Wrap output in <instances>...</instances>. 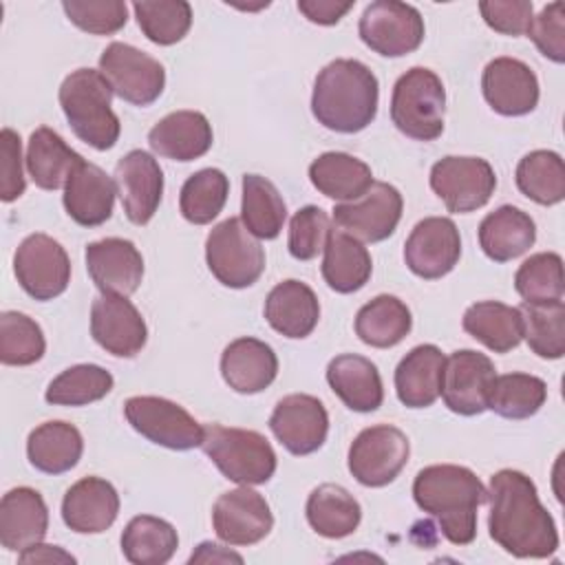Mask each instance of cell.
I'll return each mask as SVG.
<instances>
[{
    "instance_id": "cell-38",
    "label": "cell",
    "mask_w": 565,
    "mask_h": 565,
    "mask_svg": "<svg viewBox=\"0 0 565 565\" xmlns=\"http://www.w3.org/2000/svg\"><path fill=\"white\" fill-rule=\"evenodd\" d=\"M413 327L411 309L391 294H380L360 307L355 316V335L373 349H391L399 344Z\"/></svg>"
},
{
    "instance_id": "cell-46",
    "label": "cell",
    "mask_w": 565,
    "mask_h": 565,
    "mask_svg": "<svg viewBox=\"0 0 565 565\" xmlns=\"http://www.w3.org/2000/svg\"><path fill=\"white\" fill-rule=\"evenodd\" d=\"M141 33L159 46L181 42L192 26V7L185 0H141L132 2Z\"/></svg>"
},
{
    "instance_id": "cell-44",
    "label": "cell",
    "mask_w": 565,
    "mask_h": 565,
    "mask_svg": "<svg viewBox=\"0 0 565 565\" xmlns=\"http://www.w3.org/2000/svg\"><path fill=\"white\" fill-rule=\"evenodd\" d=\"M113 375L99 364H75L64 369L46 386L44 399L53 406H86L113 391Z\"/></svg>"
},
{
    "instance_id": "cell-12",
    "label": "cell",
    "mask_w": 565,
    "mask_h": 565,
    "mask_svg": "<svg viewBox=\"0 0 565 565\" xmlns=\"http://www.w3.org/2000/svg\"><path fill=\"white\" fill-rule=\"evenodd\" d=\"M430 188L448 212L468 214L490 201L497 188V174L481 157L448 154L433 163Z\"/></svg>"
},
{
    "instance_id": "cell-10",
    "label": "cell",
    "mask_w": 565,
    "mask_h": 565,
    "mask_svg": "<svg viewBox=\"0 0 565 565\" xmlns=\"http://www.w3.org/2000/svg\"><path fill=\"white\" fill-rule=\"evenodd\" d=\"M99 73L113 93L132 106H150L161 97L166 86L161 62L126 42H110L102 51Z\"/></svg>"
},
{
    "instance_id": "cell-32",
    "label": "cell",
    "mask_w": 565,
    "mask_h": 565,
    "mask_svg": "<svg viewBox=\"0 0 565 565\" xmlns=\"http://www.w3.org/2000/svg\"><path fill=\"white\" fill-rule=\"evenodd\" d=\"M84 452L82 433L62 419L40 424L29 433L26 457L29 463L44 475H64L77 466Z\"/></svg>"
},
{
    "instance_id": "cell-13",
    "label": "cell",
    "mask_w": 565,
    "mask_h": 565,
    "mask_svg": "<svg viewBox=\"0 0 565 565\" xmlns=\"http://www.w3.org/2000/svg\"><path fill=\"white\" fill-rule=\"evenodd\" d=\"M18 285L35 300L62 296L71 282V258L49 234H29L13 254Z\"/></svg>"
},
{
    "instance_id": "cell-27",
    "label": "cell",
    "mask_w": 565,
    "mask_h": 565,
    "mask_svg": "<svg viewBox=\"0 0 565 565\" xmlns=\"http://www.w3.org/2000/svg\"><path fill=\"white\" fill-rule=\"evenodd\" d=\"M49 508L42 494L29 486L9 490L0 501V545L22 552L46 536Z\"/></svg>"
},
{
    "instance_id": "cell-5",
    "label": "cell",
    "mask_w": 565,
    "mask_h": 565,
    "mask_svg": "<svg viewBox=\"0 0 565 565\" xmlns=\"http://www.w3.org/2000/svg\"><path fill=\"white\" fill-rule=\"evenodd\" d=\"M201 448L218 472L238 486L267 483L276 472V452L258 430L207 424Z\"/></svg>"
},
{
    "instance_id": "cell-33",
    "label": "cell",
    "mask_w": 565,
    "mask_h": 565,
    "mask_svg": "<svg viewBox=\"0 0 565 565\" xmlns=\"http://www.w3.org/2000/svg\"><path fill=\"white\" fill-rule=\"evenodd\" d=\"M309 181L320 194L351 203L373 185V172L369 163L349 152H322L309 166Z\"/></svg>"
},
{
    "instance_id": "cell-25",
    "label": "cell",
    "mask_w": 565,
    "mask_h": 565,
    "mask_svg": "<svg viewBox=\"0 0 565 565\" xmlns=\"http://www.w3.org/2000/svg\"><path fill=\"white\" fill-rule=\"evenodd\" d=\"M221 375L232 391L254 395L276 380L278 358L274 349L258 338H236L221 353Z\"/></svg>"
},
{
    "instance_id": "cell-19",
    "label": "cell",
    "mask_w": 565,
    "mask_h": 565,
    "mask_svg": "<svg viewBox=\"0 0 565 565\" xmlns=\"http://www.w3.org/2000/svg\"><path fill=\"white\" fill-rule=\"evenodd\" d=\"M212 527L227 545H254L271 532L274 514L263 494L241 486L214 501Z\"/></svg>"
},
{
    "instance_id": "cell-26",
    "label": "cell",
    "mask_w": 565,
    "mask_h": 565,
    "mask_svg": "<svg viewBox=\"0 0 565 565\" xmlns=\"http://www.w3.org/2000/svg\"><path fill=\"white\" fill-rule=\"evenodd\" d=\"M212 124L199 110H174L148 132L152 152L172 161H194L212 148Z\"/></svg>"
},
{
    "instance_id": "cell-35",
    "label": "cell",
    "mask_w": 565,
    "mask_h": 565,
    "mask_svg": "<svg viewBox=\"0 0 565 565\" xmlns=\"http://www.w3.org/2000/svg\"><path fill=\"white\" fill-rule=\"evenodd\" d=\"M461 327L468 335L494 353H508L523 340V318L519 307L499 300H481L463 311Z\"/></svg>"
},
{
    "instance_id": "cell-34",
    "label": "cell",
    "mask_w": 565,
    "mask_h": 565,
    "mask_svg": "<svg viewBox=\"0 0 565 565\" xmlns=\"http://www.w3.org/2000/svg\"><path fill=\"white\" fill-rule=\"evenodd\" d=\"M322 258V278L338 294L360 291L373 271V260L362 241L342 230H331Z\"/></svg>"
},
{
    "instance_id": "cell-23",
    "label": "cell",
    "mask_w": 565,
    "mask_h": 565,
    "mask_svg": "<svg viewBox=\"0 0 565 565\" xmlns=\"http://www.w3.org/2000/svg\"><path fill=\"white\" fill-rule=\"evenodd\" d=\"M117 185L99 166L79 161L64 185V210L82 227H97L113 216Z\"/></svg>"
},
{
    "instance_id": "cell-30",
    "label": "cell",
    "mask_w": 565,
    "mask_h": 565,
    "mask_svg": "<svg viewBox=\"0 0 565 565\" xmlns=\"http://www.w3.org/2000/svg\"><path fill=\"white\" fill-rule=\"evenodd\" d=\"M446 355L435 344L411 349L395 369V393L406 408H428L441 393Z\"/></svg>"
},
{
    "instance_id": "cell-52",
    "label": "cell",
    "mask_w": 565,
    "mask_h": 565,
    "mask_svg": "<svg viewBox=\"0 0 565 565\" xmlns=\"http://www.w3.org/2000/svg\"><path fill=\"white\" fill-rule=\"evenodd\" d=\"M483 22L503 35H525L532 22V2L530 0H483L479 2Z\"/></svg>"
},
{
    "instance_id": "cell-43",
    "label": "cell",
    "mask_w": 565,
    "mask_h": 565,
    "mask_svg": "<svg viewBox=\"0 0 565 565\" xmlns=\"http://www.w3.org/2000/svg\"><path fill=\"white\" fill-rule=\"evenodd\" d=\"M230 179L218 168H203L185 179L179 194V210L188 223L207 225L225 207Z\"/></svg>"
},
{
    "instance_id": "cell-40",
    "label": "cell",
    "mask_w": 565,
    "mask_h": 565,
    "mask_svg": "<svg viewBox=\"0 0 565 565\" xmlns=\"http://www.w3.org/2000/svg\"><path fill=\"white\" fill-rule=\"evenodd\" d=\"M287 205L278 188L260 174H243L241 221L256 238L271 241L282 232Z\"/></svg>"
},
{
    "instance_id": "cell-47",
    "label": "cell",
    "mask_w": 565,
    "mask_h": 565,
    "mask_svg": "<svg viewBox=\"0 0 565 565\" xmlns=\"http://www.w3.org/2000/svg\"><path fill=\"white\" fill-rule=\"evenodd\" d=\"M514 289L523 302L541 305L563 300L565 278L563 258L556 252L532 254L514 274Z\"/></svg>"
},
{
    "instance_id": "cell-3",
    "label": "cell",
    "mask_w": 565,
    "mask_h": 565,
    "mask_svg": "<svg viewBox=\"0 0 565 565\" xmlns=\"http://www.w3.org/2000/svg\"><path fill=\"white\" fill-rule=\"evenodd\" d=\"M377 99L380 84L373 71L360 60L340 57L316 75L311 113L327 130L353 135L375 119Z\"/></svg>"
},
{
    "instance_id": "cell-28",
    "label": "cell",
    "mask_w": 565,
    "mask_h": 565,
    "mask_svg": "<svg viewBox=\"0 0 565 565\" xmlns=\"http://www.w3.org/2000/svg\"><path fill=\"white\" fill-rule=\"evenodd\" d=\"M265 320L285 338L311 335L320 320V302L307 282L296 278L278 282L265 298Z\"/></svg>"
},
{
    "instance_id": "cell-4",
    "label": "cell",
    "mask_w": 565,
    "mask_h": 565,
    "mask_svg": "<svg viewBox=\"0 0 565 565\" xmlns=\"http://www.w3.org/2000/svg\"><path fill=\"white\" fill-rule=\"evenodd\" d=\"M113 88L95 68L68 73L60 86V106L77 139L95 150H110L121 132L113 110Z\"/></svg>"
},
{
    "instance_id": "cell-49",
    "label": "cell",
    "mask_w": 565,
    "mask_h": 565,
    "mask_svg": "<svg viewBox=\"0 0 565 565\" xmlns=\"http://www.w3.org/2000/svg\"><path fill=\"white\" fill-rule=\"evenodd\" d=\"M66 18L90 35H113L128 22V7L121 0H64Z\"/></svg>"
},
{
    "instance_id": "cell-42",
    "label": "cell",
    "mask_w": 565,
    "mask_h": 565,
    "mask_svg": "<svg viewBox=\"0 0 565 565\" xmlns=\"http://www.w3.org/2000/svg\"><path fill=\"white\" fill-rule=\"evenodd\" d=\"M547 399V384L530 373L497 375L488 395V408L505 419H527Z\"/></svg>"
},
{
    "instance_id": "cell-41",
    "label": "cell",
    "mask_w": 565,
    "mask_h": 565,
    "mask_svg": "<svg viewBox=\"0 0 565 565\" xmlns=\"http://www.w3.org/2000/svg\"><path fill=\"white\" fill-rule=\"evenodd\" d=\"M516 188L539 205H556L565 199V163L554 150L527 152L514 172Z\"/></svg>"
},
{
    "instance_id": "cell-18",
    "label": "cell",
    "mask_w": 565,
    "mask_h": 565,
    "mask_svg": "<svg viewBox=\"0 0 565 565\" xmlns=\"http://www.w3.org/2000/svg\"><path fill=\"white\" fill-rule=\"evenodd\" d=\"M90 335L106 353L135 358L146 347L148 327L126 296L102 294L90 305Z\"/></svg>"
},
{
    "instance_id": "cell-39",
    "label": "cell",
    "mask_w": 565,
    "mask_h": 565,
    "mask_svg": "<svg viewBox=\"0 0 565 565\" xmlns=\"http://www.w3.org/2000/svg\"><path fill=\"white\" fill-rule=\"evenodd\" d=\"M179 547V534L172 523L152 514H139L121 532V554L132 565H163Z\"/></svg>"
},
{
    "instance_id": "cell-22",
    "label": "cell",
    "mask_w": 565,
    "mask_h": 565,
    "mask_svg": "<svg viewBox=\"0 0 565 565\" xmlns=\"http://www.w3.org/2000/svg\"><path fill=\"white\" fill-rule=\"evenodd\" d=\"M86 269L102 294L130 296L143 278V256L132 241L102 238L86 245Z\"/></svg>"
},
{
    "instance_id": "cell-20",
    "label": "cell",
    "mask_w": 565,
    "mask_h": 565,
    "mask_svg": "<svg viewBox=\"0 0 565 565\" xmlns=\"http://www.w3.org/2000/svg\"><path fill=\"white\" fill-rule=\"evenodd\" d=\"M115 185L130 223L146 225L163 196V170L146 150H130L115 166Z\"/></svg>"
},
{
    "instance_id": "cell-37",
    "label": "cell",
    "mask_w": 565,
    "mask_h": 565,
    "mask_svg": "<svg viewBox=\"0 0 565 565\" xmlns=\"http://www.w3.org/2000/svg\"><path fill=\"white\" fill-rule=\"evenodd\" d=\"M305 512L311 530L324 539H344L353 534L362 521L358 499L338 483H322L313 488Z\"/></svg>"
},
{
    "instance_id": "cell-7",
    "label": "cell",
    "mask_w": 565,
    "mask_h": 565,
    "mask_svg": "<svg viewBox=\"0 0 565 565\" xmlns=\"http://www.w3.org/2000/svg\"><path fill=\"white\" fill-rule=\"evenodd\" d=\"M205 263L212 276L230 287H252L265 271V249L241 218H225L205 238Z\"/></svg>"
},
{
    "instance_id": "cell-48",
    "label": "cell",
    "mask_w": 565,
    "mask_h": 565,
    "mask_svg": "<svg viewBox=\"0 0 565 565\" xmlns=\"http://www.w3.org/2000/svg\"><path fill=\"white\" fill-rule=\"evenodd\" d=\"M46 340L40 324L20 311L0 313V362L7 366H29L42 360Z\"/></svg>"
},
{
    "instance_id": "cell-24",
    "label": "cell",
    "mask_w": 565,
    "mask_h": 565,
    "mask_svg": "<svg viewBox=\"0 0 565 565\" xmlns=\"http://www.w3.org/2000/svg\"><path fill=\"white\" fill-rule=\"evenodd\" d=\"M119 514V494L102 477H84L62 499V519L77 534L106 532Z\"/></svg>"
},
{
    "instance_id": "cell-6",
    "label": "cell",
    "mask_w": 565,
    "mask_h": 565,
    "mask_svg": "<svg viewBox=\"0 0 565 565\" xmlns=\"http://www.w3.org/2000/svg\"><path fill=\"white\" fill-rule=\"evenodd\" d=\"M446 90L439 75L426 66L408 68L393 86L391 121L415 141H435L444 132Z\"/></svg>"
},
{
    "instance_id": "cell-29",
    "label": "cell",
    "mask_w": 565,
    "mask_h": 565,
    "mask_svg": "<svg viewBox=\"0 0 565 565\" xmlns=\"http://www.w3.org/2000/svg\"><path fill=\"white\" fill-rule=\"evenodd\" d=\"M327 382L342 404L355 413H373L384 402L380 371L364 355H335L327 366Z\"/></svg>"
},
{
    "instance_id": "cell-8",
    "label": "cell",
    "mask_w": 565,
    "mask_h": 565,
    "mask_svg": "<svg viewBox=\"0 0 565 565\" xmlns=\"http://www.w3.org/2000/svg\"><path fill=\"white\" fill-rule=\"evenodd\" d=\"M126 422L148 441L170 450H192L203 441V426L177 402L135 395L124 404Z\"/></svg>"
},
{
    "instance_id": "cell-53",
    "label": "cell",
    "mask_w": 565,
    "mask_h": 565,
    "mask_svg": "<svg viewBox=\"0 0 565 565\" xmlns=\"http://www.w3.org/2000/svg\"><path fill=\"white\" fill-rule=\"evenodd\" d=\"M0 199L11 203L24 194L26 181L22 172V141L20 135L11 128L0 132Z\"/></svg>"
},
{
    "instance_id": "cell-51",
    "label": "cell",
    "mask_w": 565,
    "mask_h": 565,
    "mask_svg": "<svg viewBox=\"0 0 565 565\" xmlns=\"http://www.w3.org/2000/svg\"><path fill=\"white\" fill-rule=\"evenodd\" d=\"M527 35L547 60L563 64L565 62V7L563 2H552L532 18Z\"/></svg>"
},
{
    "instance_id": "cell-31",
    "label": "cell",
    "mask_w": 565,
    "mask_h": 565,
    "mask_svg": "<svg viewBox=\"0 0 565 565\" xmlns=\"http://www.w3.org/2000/svg\"><path fill=\"white\" fill-rule=\"evenodd\" d=\"M536 241V223L514 205H501L479 223V247L494 263L523 256Z\"/></svg>"
},
{
    "instance_id": "cell-14",
    "label": "cell",
    "mask_w": 565,
    "mask_h": 565,
    "mask_svg": "<svg viewBox=\"0 0 565 565\" xmlns=\"http://www.w3.org/2000/svg\"><path fill=\"white\" fill-rule=\"evenodd\" d=\"M404 210V199L399 190L384 181H373V185L351 203H338L333 207V223L364 243L386 241Z\"/></svg>"
},
{
    "instance_id": "cell-56",
    "label": "cell",
    "mask_w": 565,
    "mask_h": 565,
    "mask_svg": "<svg viewBox=\"0 0 565 565\" xmlns=\"http://www.w3.org/2000/svg\"><path fill=\"white\" fill-rule=\"evenodd\" d=\"M243 563V556L232 552V550H225L223 545L218 543H212V541H203L190 556V563Z\"/></svg>"
},
{
    "instance_id": "cell-1",
    "label": "cell",
    "mask_w": 565,
    "mask_h": 565,
    "mask_svg": "<svg viewBox=\"0 0 565 565\" xmlns=\"http://www.w3.org/2000/svg\"><path fill=\"white\" fill-rule=\"evenodd\" d=\"M490 539L516 558H547L558 550V532L543 508L534 481L512 468L490 477Z\"/></svg>"
},
{
    "instance_id": "cell-15",
    "label": "cell",
    "mask_w": 565,
    "mask_h": 565,
    "mask_svg": "<svg viewBox=\"0 0 565 565\" xmlns=\"http://www.w3.org/2000/svg\"><path fill=\"white\" fill-rule=\"evenodd\" d=\"M497 369L486 353L459 349L446 358L441 377V399L448 411L472 417L488 411V395Z\"/></svg>"
},
{
    "instance_id": "cell-45",
    "label": "cell",
    "mask_w": 565,
    "mask_h": 565,
    "mask_svg": "<svg viewBox=\"0 0 565 565\" xmlns=\"http://www.w3.org/2000/svg\"><path fill=\"white\" fill-rule=\"evenodd\" d=\"M523 318V338L532 353L543 360H561L565 353V305L554 302H523L519 307Z\"/></svg>"
},
{
    "instance_id": "cell-36",
    "label": "cell",
    "mask_w": 565,
    "mask_h": 565,
    "mask_svg": "<svg viewBox=\"0 0 565 565\" xmlns=\"http://www.w3.org/2000/svg\"><path fill=\"white\" fill-rule=\"evenodd\" d=\"M26 170L31 181L42 190H60L82 161L73 148L49 126H40L31 132L26 143Z\"/></svg>"
},
{
    "instance_id": "cell-55",
    "label": "cell",
    "mask_w": 565,
    "mask_h": 565,
    "mask_svg": "<svg viewBox=\"0 0 565 565\" xmlns=\"http://www.w3.org/2000/svg\"><path fill=\"white\" fill-rule=\"evenodd\" d=\"M20 563H75V556L57 545H44L42 541L18 554Z\"/></svg>"
},
{
    "instance_id": "cell-50",
    "label": "cell",
    "mask_w": 565,
    "mask_h": 565,
    "mask_svg": "<svg viewBox=\"0 0 565 565\" xmlns=\"http://www.w3.org/2000/svg\"><path fill=\"white\" fill-rule=\"evenodd\" d=\"M331 234L329 214L318 205L300 207L289 221V238L287 247L296 260H311L316 258Z\"/></svg>"
},
{
    "instance_id": "cell-9",
    "label": "cell",
    "mask_w": 565,
    "mask_h": 565,
    "mask_svg": "<svg viewBox=\"0 0 565 565\" xmlns=\"http://www.w3.org/2000/svg\"><path fill=\"white\" fill-rule=\"evenodd\" d=\"M408 437L391 424H377L364 428L351 441L347 466L358 483L366 488H384L399 477L408 463Z\"/></svg>"
},
{
    "instance_id": "cell-16",
    "label": "cell",
    "mask_w": 565,
    "mask_h": 565,
    "mask_svg": "<svg viewBox=\"0 0 565 565\" xmlns=\"http://www.w3.org/2000/svg\"><path fill=\"white\" fill-rule=\"evenodd\" d=\"M459 256L461 236L448 216L422 218L404 243L406 267L424 280H437L450 274L459 263Z\"/></svg>"
},
{
    "instance_id": "cell-54",
    "label": "cell",
    "mask_w": 565,
    "mask_h": 565,
    "mask_svg": "<svg viewBox=\"0 0 565 565\" xmlns=\"http://www.w3.org/2000/svg\"><path fill=\"white\" fill-rule=\"evenodd\" d=\"M353 2H338V0H298V11L313 24L331 26L338 24L349 11Z\"/></svg>"
},
{
    "instance_id": "cell-17",
    "label": "cell",
    "mask_w": 565,
    "mask_h": 565,
    "mask_svg": "<svg viewBox=\"0 0 565 565\" xmlns=\"http://www.w3.org/2000/svg\"><path fill=\"white\" fill-rule=\"evenodd\" d=\"M269 428L291 455L305 457L322 448L327 441L329 413L318 397L291 393L274 406Z\"/></svg>"
},
{
    "instance_id": "cell-2",
    "label": "cell",
    "mask_w": 565,
    "mask_h": 565,
    "mask_svg": "<svg viewBox=\"0 0 565 565\" xmlns=\"http://www.w3.org/2000/svg\"><path fill=\"white\" fill-rule=\"evenodd\" d=\"M413 499L452 545H468L477 536V510L486 503L488 490L470 468L435 463L417 472Z\"/></svg>"
},
{
    "instance_id": "cell-21",
    "label": "cell",
    "mask_w": 565,
    "mask_h": 565,
    "mask_svg": "<svg viewBox=\"0 0 565 565\" xmlns=\"http://www.w3.org/2000/svg\"><path fill=\"white\" fill-rule=\"evenodd\" d=\"M481 90L488 106L503 117H521L539 104V79L534 71L516 57H494L481 75Z\"/></svg>"
},
{
    "instance_id": "cell-11",
    "label": "cell",
    "mask_w": 565,
    "mask_h": 565,
    "mask_svg": "<svg viewBox=\"0 0 565 565\" xmlns=\"http://www.w3.org/2000/svg\"><path fill=\"white\" fill-rule=\"evenodd\" d=\"M360 40L382 57H402L424 42V18L406 2L375 0L366 4L360 24Z\"/></svg>"
}]
</instances>
